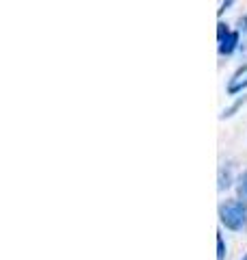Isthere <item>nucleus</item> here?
Instances as JSON below:
<instances>
[{
	"label": "nucleus",
	"instance_id": "6e6552de",
	"mask_svg": "<svg viewBox=\"0 0 247 260\" xmlns=\"http://www.w3.org/2000/svg\"><path fill=\"white\" fill-rule=\"evenodd\" d=\"M230 7H232V0H228V3H224V5H221V9H219V15L224 13L226 9H230Z\"/></svg>",
	"mask_w": 247,
	"mask_h": 260
},
{
	"label": "nucleus",
	"instance_id": "0eeeda50",
	"mask_svg": "<svg viewBox=\"0 0 247 260\" xmlns=\"http://www.w3.org/2000/svg\"><path fill=\"white\" fill-rule=\"evenodd\" d=\"M230 32H232V30H230L228 28V24H224V22H219L217 24V42L221 44V42H224V39L230 35Z\"/></svg>",
	"mask_w": 247,
	"mask_h": 260
},
{
	"label": "nucleus",
	"instance_id": "f03ea898",
	"mask_svg": "<svg viewBox=\"0 0 247 260\" xmlns=\"http://www.w3.org/2000/svg\"><path fill=\"white\" fill-rule=\"evenodd\" d=\"M236 48H238V30H232V32H230V35L224 39V42L219 44V54L228 56V54H232Z\"/></svg>",
	"mask_w": 247,
	"mask_h": 260
},
{
	"label": "nucleus",
	"instance_id": "423d86ee",
	"mask_svg": "<svg viewBox=\"0 0 247 260\" xmlns=\"http://www.w3.org/2000/svg\"><path fill=\"white\" fill-rule=\"evenodd\" d=\"M226 241L224 234H217V260H226Z\"/></svg>",
	"mask_w": 247,
	"mask_h": 260
},
{
	"label": "nucleus",
	"instance_id": "7ed1b4c3",
	"mask_svg": "<svg viewBox=\"0 0 247 260\" xmlns=\"http://www.w3.org/2000/svg\"><path fill=\"white\" fill-rule=\"evenodd\" d=\"M236 189H238V200L245 202L247 204V169L238 176V184H236Z\"/></svg>",
	"mask_w": 247,
	"mask_h": 260
},
{
	"label": "nucleus",
	"instance_id": "f257e3e1",
	"mask_svg": "<svg viewBox=\"0 0 247 260\" xmlns=\"http://www.w3.org/2000/svg\"><path fill=\"white\" fill-rule=\"evenodd\" d=\"M219 221L232 232H241L247 228V204L241 200H226L219 206Z\"/></svg>",
	"mask_w": 247,
	"mask_h": 260
},
{
	"label": "nucleus",
	"instance_id": "39448f33",
	"mask_svg": "<svg viewBox=\"0 0 247 260\" xmlns=\"http://www.w3.org/2000/svg\"><path fill=\"white\" fill-rule=\"evenodd\" d=\"M247 87V76L241 78V80H232L228 87V93H238V91H243V89Z\"/></svg>",
	"mask_w": 247,
	"mask_h": 260
},
{
	"label": "nucleus",
	"instance_id": "1a4fd4ad",
	"mask_svg": "<svg viewBox=\"0 0 247 260\" xmlns=\"http://www.w3.org/2000/svg\"><path fill=\"white\" fill-rule=\"evenodd\" d=\"M241 260H247V256H243V258H241Z\"/></svg>",
	"mask_w": 247,
	"mask_h": 260
},
{
	"label": "nucleus",
	"instance_id": "20e7f679",
	"mask_svg": "<svg viewBox=\"0 0 247 260\" xmlns=\"http://www.w3.org/2000/svg\"><path fill=\"white\" fill-rule=\"evenodd\" d=\"M247 102V95H241V98H238V100L232 104V107H228V109H224V113H221V119H228V117H232L234 115V113L238 111V109H241L243 107V104Z\"/></svg>",
	"mask_w": 247,
	"mask_h": 260
}]
</instances>
